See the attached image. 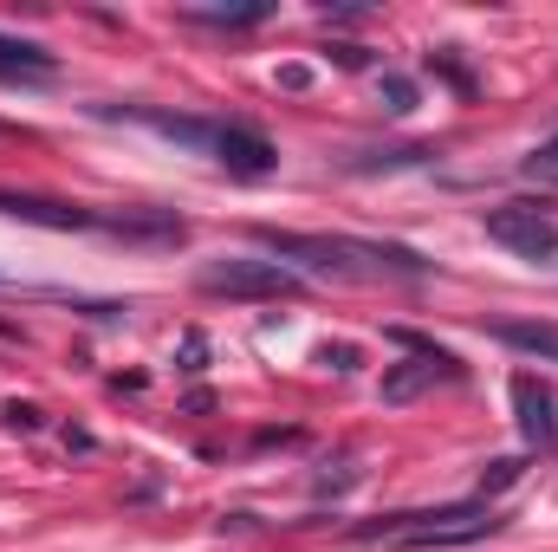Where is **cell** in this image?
Returning <instances> with one entry per match:
<instances>
[{
  "label": "cell",
  "instance_id": "12",
  "mask_svg": "<svg viewBox=\"0 0 558 552\" xmlns=\"http://www.w3.org/2000/svg\"><path fill=\"white\" fill-rule=\"evenodd\" d=\"M384 98H390V111H410V105H416L410 79H384Z\"/></svg>",
  "mask_w": 558,
  "mask_h": 552
},
{
  "label": "cell",
  "instance_id": "2",
  "mask_svg": "<svg viewBox=\"0 0 558 552\" xmlns=\"http://www.w3.org/2000/svg\"><path fill=\"white\" fill-rule=\"evenodd\" d=\"M500 533L494 501H461V507H428V514H397L384 527H357V547H397V552H441V547H474Z\"/></svg>",
  "mask_w": 558,
  "mask_h": 552
},
{
  "label": "cell",
  "instance_id": "13",
  "mask_svg": "<svg viewBox=\"0 0 558 552\" xmlns=\"http://www.w3.org/2000/svg\"><path fill=\"white\" fill-rule=\"evenodd\" d=\"M520 481V461H494V475H481V494L487 488H513Z\"/></svg>",
  "mask_w": 558,
  "mask_h": 552
},
{
  "label": "cell",
  "instance_id": "1",
  "mask_svg": "<svg viewBox=\"0 0 558 552\" xmlns=\"http://www.w3.org/2000/svg\"><path fill=\"white\" fill-rule=\"evenodd\" d=\"M260 241L274 248L279 261L305 267V274H331V279H422L428 261L410 248H384V241H331V235H279L260 228Z\"/></svg>",
  "mask_w": 558,
  "mask_h": 552
},
{
  "label": "cell",
  "instance_id": "7",
  "mask_svg": "<svg viewBox=\"0 0 558 552\" xmlns=\"http://www.w3.org/2000/svg\"><path fill=\"white\" fill-rule=\"evenodd\" d=\"M52 52L46 46H33V39H13V33H0V79L13 85V79H52Z\"/></svg>",
  "mask_w": 558,
  "mask_h": 552
},
{
  "label": "cell",
  "instance_id": "5",
  "mask_svg": "<svg viewBox=\"0 0 558 552\" xmlns=\"http://www.w3.org/2000/svg\"><path fill=\"white\" fill-rule=\"evenodd\" d=\"M215 163L234 169V176H274L279 149L260 137V131H247V124H221V131H215Z\"/></svg>",
  "mask_w": 558,
  "mask_h": 552
},
{
  "label": "cell",
  "instance_id": "3",
  "mask_svg": "<svg viewBox=\"0 0 558 552\" xmlns=\"http://www.w3.org/2000/svg\"><path fill=\"white\" fill-rule=\"evenodd\" d=\"M202 292H215V299H292L299 274L279 261H215V267H202Z\"/></svg>",
  "mask_w": 558,
  "mask_h": 552
},
{
  "label": "cell",
  "instance_id": "11",
  "mask_svg": "<svg viewBox=\"0 0 558 552\" xmlns=\"http://www.w3.org/2000/svg\"><path fill=\"white\" fill-rule=\"evenodd\" d=\"M526 176H533V182H546V189H558V131L526 156Z\"/></svg>",
  "mask_w": 558,
  "mask_h": 552
},
{
  "label": "cell",
  "instance_id": "6",
  "mask_svg": "<svg viewBox=\"0 0 558 552\" xmlns=\"http://www.w3.org/2000/svg\"><path fill=\"white\" fill-rule=\"evenodd\" d=\"M513 410H520V435H526L533 448H553L558 442V404L539 377H526V371L513 377Z\"/></svg>",
  "mask_w": 558,
  "mask_h": 552
},
{
  "label": "cell",
  "instance_id": "9",
  "mask_svg": "<svg viewBox=\"0 0 558 552\" xmlns=\"http://www.w3.org/2000/svg\"><path fill=\"white\" fill-rule=\"evenodd\" d=\"M500 345H513V351H526V358H553L558 364V325H500Z\"/></svg>",
  "mask_w": 558,
  "mask_h": 552
},
{
  "label": "cell",
  "instance_id": "10",
  "mask_svg": "<svg viewBox=\"0 0 558 552\" xmlns=\"http://www.w3.org/2000/svg\"><path fill=\"white\" fill-rule=\"evenodd\" d=\"M189 20H202V26H260V20H267V7H215V13H208V7H195Z\"/></svg>",
  "mask_w": 558,
  "mask_h": 552
},
{
  "label": "cell",
  "instance_id": "4",
  "mask_svg": "<svg viewBox=\"0 0 558 552\" xmlns=\"http://www.w3.org/2000/svg\"><path fill=\"white\" fill-rule=\"evenodd\" d=\"M487 241L513 248L520 261H553L558 254V221L539 202H500V208L487 215Z\"/></svg>",
  "mask_w": 558,
  "mask_h": 552
},
{
  "label": "cell",
  "instance_id": "8",
  "mask_svg": "<svg viewBox=\"0 0 558 552\" xmlns=\"http://www.w3.org/2000/svg\"><path fill=\"white\" fill-rule=\"evenodd\" d=\"M435 377H454V358H441V351H435V358H410V364H397V371L384 377V397H390V404H403V397H416L422 384H435Z\"/></svg>",
  "mask_w": 558,
  "mask_h": 552
}]
</instances>
